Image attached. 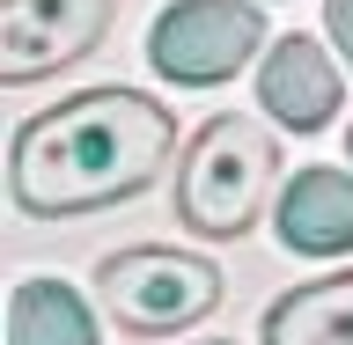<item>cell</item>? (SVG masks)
Returning a JSON list of instances; mask_svg holds the SVG:
<instances>
[{
  "mask_svg": "<svg viewBox=\"0 0 353 345\" xmlns=\"http://www.w3.org/2000/svg\"><path fill=\"white\" fill-rule=\"evenodd\" d=\"M176 154V118L140 88H81L37 110L8 147V191L37 220L140 198Z\"/></svg>",
  "mask_w": 353,
  "mask_h": 345,
  "instance_id": "6da1fadb",
  "label": "cell"
},
{
  "mask_svg": "<svg viewBox=\"0 0 353 345\" xmlns=\"http://www.w3.org/2000/svg\"><path fill=\"white\" fill-rule=\"evenodd\" d=\"M280 176V140L265 118L221 110L199 125V140L184 147L176 169V220L192 236H243L265 213V191Z\"/></svg>",
  "mask_w": 353,
  "mask_h": 345,
  "instance_id": "7a4b0ae2",
  "label": "cell"
},
{
  "mask_svg": "<svg viewBox=\"0 0 353 345\" xmlns=\"http://www.w3.org/2000/svg\"><path fill=\"white\" fill-rule=\"evenodd\" d=\"M339 96H346L339 59H331L316 37H280L272 59L258 66V103L272 110L280 125H294V132H324L331 118H339Z\"/></svg>",
  "mask_w": 353,
  "mask_h": 345,
  "instance_id": "8992f818",
  "label": "cell"
},
{
  "mask_svg": "<svg viewBox=\"0 0 353 345\" xmlns=\"http://www.w3.org/2000/svg\"><path fill=\"white\" fill-rule=\"evenodd\" d=\"M8 345H96V316L66 280H22L8 302Z\"/></svg>",
  "mask_w": 353,
  "mask_h": 345,
  "instance_id": "9c48e42d",
  "label": "cell"
},
{
  "mask_svg": "<svg viewBox=\"0 0 353 345\" xmlns=\"http://www.w3.org/2000/svg\"><path fill=\"white\" fill-rule=\"evenodd\" d=\"M110 30V0H0V81H44L52 66L88 59Z\"/></svg>",
  "mask_w": 353,
  "mask_h": 345,
  "instance_id": "5b68a950",
  "label": "cell"
},
{
  "mask_svg": "<svg viewBox=\"0 0 353 345\" xmlns=\"http://www.w3.org/2000/svg\"><path fill=\"white\" fill-rule=\"evenodd\" d=\"M280 242L294 258H346L353 250V176L302 169L280 191Z\"/></svg>",
  "mask_w": 353,
  "mask_h": 345,
  "instance_id": "52a82bcc",
  "label": "cell"
},
{
  "mask_svg": "<svg viewBox=\"0 0 353 345\" xmlns=\"http://www.w3.org/2000/svg\"><path fill=\"white\" fill-rule=\"evenodd\" d=\"M265 345H353V272L280 294L265 309Z\"/></svg>",
  "mask_w": 353,
  "mask_h": 345,
  "instance_id": "ba28073f",
  "label": "cell"
},
{
  "mask_svg": "<svg viewBox=\"0 0 353 345\" xmlns=\"http://www.w3.org/2000/svg\"><path fill=\"white\" fill-rule=\"evenodd\" d=\"M265 44V8L258 0H176L148 30V59L176 88H214L236 81V66Z\"/></svg>",
  "mask_w": 353,
  "mask_h": 345,
  "instance_id": "277c9868",
  "label": "cell"
},
{
  "mask_svg": "<svg viewBox=\"0 0 353 345\" xmlns=\"http://www.w3.org/2000/svg\"><path fill=\"white\" fill-rule=\"evenodd\" d=\"M96 294L125 331H148V338L154 331H192L221 302V264L199 258V250L140 242V250H110L96 264Z\"/></svg>",
  "mask_w": 353,
  "mask_h": 345,
  "instance_id": "3957f363",
  "label": "cell"
},
{
  "mask_svg": "<svg viewBox=\"0 0 353 345\" xmlns=\"http://www.w3.org/2000/svg\"><path fill=\"white\" fill-rule=\"evenodd\" d=\"M346 154H353V132H346Z\"/></svg>",
  "mask_w": 353,
  "mask_h": 345,
  "instance_id": "8fae6325",
  "label": "cell"
},
{
  "mask_svg": "<svg viewBox=\"0 0 353 345\" xmlns=\"http://www.w3.org/2000/svg\"><path fill=\"white\" fill-rule=\"evenodd\" d=\"M214 345H228V338H214Z\"/></svg>",
  "mask_w": 353,
  "mask_h": 345,
  "instance_id": "7c38bea8",
  "label": "cell"
},
{
  "mask_svg": "<svg viewBox=\"0 0 353 345\" xmlns=\"http://www.w3.org/2000/svg\"><path fill=\"white\" fill-rule=\"evenodd\" d=\"M324 30H331V44H339V59L353 66V0H324Z\"/></svg>",
  "mask_w": 353,
  "mask_h": 345,
  "instance_id": "30bf717a",
  "label": "cell"
}]
</instances>
